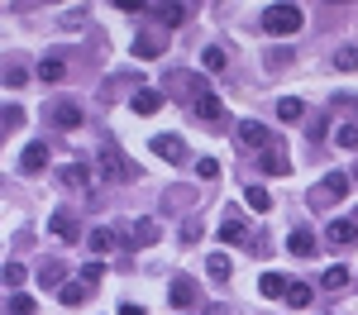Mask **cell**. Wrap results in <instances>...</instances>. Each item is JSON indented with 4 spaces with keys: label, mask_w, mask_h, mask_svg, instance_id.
Listing matches in <instances>:
<instances>
[{
    "label": "cell",
    "mask_w": 358,
    "mask_h": 315,
    "mask_svg": "<svg viewBox=\"0 0 358 315\" xmlns=\"http://www.w3.org/2000/svg\"><path fill=\"white\" fill-rule=\"evenodd\" d=\"M196 115H201V119H224V101L210 96V91H201V96H196Z\"/></svg>",
    "instance_id": "cell-10"
},
{
    "label": "cell",
    "mask_w": 358,
    "mask_h": 315,
    "mask_svg": "<svg viewBox=\"0 0 358 315\" xmlns=\"http://www.w3.org/2000/svg\"><path fill=\"white\" fill-rule=\"evenodd\" d=\"M62 72H67L62 57H43V62H38V77H43V82H62Z\"/></svg>",
    "instance_id": "cell-20"
},
{
    "label": "cell",
    "mask_w": 358,
    "mask_h": 315,
    "mask_svg": "<svg viewBox=\"0 0 358 315\" xmlns=\"http://www.w3.org/2000/svg\"><path fill=\"white\" fill-rule=\"evenodd\" d=\"M258 168L268 172V177H282V172H292V168H287V148H282V143H273V148L263 153V163H258Z\"/></svg>",
    "instance_id": "cell-8"
},
{
    "label": "cell",
    "mask_w": 358,
    "mask_h": 315,
    "mask_svg": "<svg viewBox=\"0 0 358 315\" xmlns=\"http://www.w3.org/2000/svg\"><path fill=\"white\" fill-rule=\"evenodd\" d=\"M5 282L20 286V282H24V268H20V263H10V268H5Z\"/></svg>",
    "instance_id": "cell-37"
},
{
    "label": "cell",
    "mask_w": 358,
    "mask_h": 315,
    "mask_svg": "<svg viewBox=\"0 0 358 315\" xmlns=\"http://www.w3.org/2000/svg\"><path fill=\"white\" fill-rule=\"evenodd\" d=\"M239 143H244V148H258V153H268V148H273V129H268V124H258V119H244V124H239Z\"/></svg>",
    "instance_id": "cell-3"
},
{
    "label": "cell",
    "mask_w": 358,
    "mask_h": 315,
    "mask_svg": "<svg viewBox=\"0 0 358 315\" xmlns=\"http://www.w3.org/2000/svg\"><path fill=\"white\" fill-rule=\"evenodd\" d=\"M153 153L167 158V163H182V158H187V143L177 139V134H158V139H153Z\"/></svg>",
    "instance_id": "cell-6"
},
{
    "label": "cell",
    "mask_w": 358,
    "mask_h": 315,
    "mask_svg": "<svg viewBox=\"0 0 358 315\" xmlns=\"http://www.w3.org/2000/svg\"><path fill=\"white\" fill-rule=\"evenodd\" d=\"M129 234H134V244L143 249V244H153V239H158V220H134Z\"/></svg>",
    "instance_id": "cell-17"
},
{
    "label": "cell",
    "mask_w": 358,
    "mask_h": 315,
    "mask_svg": "<svg viewBox=\"0 0 358 315\" xmlns=\"http://www.w3.org/2000/svg\"><path fill=\"white\" fill-rule=\"evenodd\" d=\"M301 5H268V10H263V29H268V34H277V38H282V34H296V29H301Z\"/></svg>",
    "instance_id": "cell-2"
},
{
    "label": "cell",
    "mask_w": 358,
    "mask_h": 315,
    "mask_svg": "<svg viewBox=\"0 0 358 315\" xmlns=\"http://www.w3.org/2000/svg\"><path fill=\"white\" fill-rule=\"evenodd\" d=\"M134 53L143 57V62H148V57H158V53H163V48H158V38H153V34H138V38H134Z\"/></svg>",
    "instance_id": "cell-22"
},
{
    "label": "cell",
    "mask_w": 358,
    "mask_h": 315,
    "mask_svg": "<svg viewBox=\"0 0 358 315\" xmlns=\"http://www.w3.org/2000/svg\"><path fill=\"white\" fill-rule=\"evenodd\" d=\"M248 205H253V210H273V196H268L263 186H248Z\"/></svg>",
    "instance_id": "cell-30"
},
{
    "label": "cell",
    "mask_w": 358,
    "mask_h": 315,
    "mask_svg": "<svg viewBox=\"0 0 358 315\" xmlns=\"http://www.w3.org/2000/svg\"><path fill=\"white\" fill-rule=\"evenodd\" d=\"M129 105H134V115H158L163 110V96H158V91H138Z\"/></svg>",
    "instance_id": "cell-13"
},
{
    "label": "cell",
    "mask_w": 358,
    "mask_h": 315,
    "mask_svg": "<svg viewBox=\"0 0 358 315\" xmlns=\"http://www.w3.org/2000/svg\"><path fill=\"white\" fill-rule=\"evenodd\" d=\"M244 234H248V229H244V220H224V225H220V239H224V244H239Z\"/></svg>",
    "instance_id": "cell-26"
},
{
    "label": "cell",
    "mask_w": 358,
    "mask_h": 315,
    "mask_svg": "<svg viewBox=\"0 0 358 315\" xmlns=\"http://www.w3.org/2000/svg\"><path fill=\"white\" fill-rule=\"evenodd\" d=\"M24 77H29L24 67H10V72H5V86H24Z\"/></svg>",
    "instance_id": "cell-38"
},
{
    "label": "cell",
    "mask_w": 358,
    "mask_h": 315,
    "mask_svg": "<svg viewBox=\"0 0 358 315\" xmlns=\"http://www.w3.org/2000/svg\"><path fill=\"white\" fill-rule=\"evenodd\" d=\"M120 315H148V311H143V306H134V301H124V306H120Z\"/></svg>",
    "instance_id": "cell-39"
},
{
    "label": "cell",
    "mask_w": 358,
    "mask_h": 315,
    "mask_svg": "<svg viewBox=\"0 0 358 315\" xmlns=\"http://www.w3.org/2000/svg\"><path fill=\"white\" fill-rule=\"evenodd\" d=\"M57 296H62V306H82V301H86V286H57Z\"/></svg>",
    "instance_id": "cell-29"
},
{
    "label": "cell",
    "mask_w": 358,
    "mask_h": 315,
    "mask_svg": "<svg viewBox=\"0 0 358 315\" xmlns=\"http://www.w3.org/2000/svg\"><path fill=\"white\" fill-rule=\"evenodd\" d=\"M48 229H53L57 239H77V220H72V215H67V210H57L53 220H48Z\"/></svg>",
    "instance_id": "cell-15"
},
{
    "label": "cell",
    "mask_w": 358,
    "mask_h": 315,
    "mask_svg": "<svg viewBox=\"0 0 358 315\" xmlns=\"http://www.w3.org/2000/svg\"><path fill=\"white\" fill-rule=\"evenodd\" d=\"M201 62H206V72H224V62H229V57H224V48H206Z\"/></svg>",
    "instance_id": "cell-27"
},
{
    "label": "cell",
    "mask_w": 358,
    "mask_h": 315,
    "mask_svg": "<svg viewBox=\"0 0 358 315\" xmlns=\"http://www.w3.org/2000/svg\"><path fill=\"white\" fill-rule=\"evenodd\" d=\"M334 139H339V148H349V153H354V148H358V124H344Z\"/></svg>",
    "instance_id": "cell-31"
},
{
    "label": "cell",
    "mask_w": 358,
    "mask_h": 315,
    "mask_svg": "<svg viewBox=\"0 0 358 315\" xmlns=\"http://www.w3.org/2000/svg\"><path fill=\"white\" fill-rule=\"evenodd\" d=\"M5 124L20 129V124H24V110H20V105H5Z\"/></svg>",
    "instance_id": "cell-36"
},
{
    "label": "cell",
    "mask_w": 358,
    "mask_h": 315,
    "mask_svg": "<svg viewBox=\"0 0 358 315\" xmlns=\"http://www.w3.org/2000/svg\"><path fill=\"white\" fill-rule=\"evenodd\" d=\"M53 124H62V129H77V124H82V110H77L72 101H62V105H53Z\"/></svg>",
    "instance_id": "cell-14"
},
{
    "label": "cell",
    "mask_w": 358,
    "mask_h": 315,
    "mask_svg": "<svg viewBox=\"0 0 358 315\" xmlns=\"http://www.w3.org/2000/svg\"><path fill=\"white\" fill-rule=\"evenodd\" d=\"M354 110H358V101H354Z\"/></svg>",
    "instance_id": "cell-41"
},
{
    "label": "cell",
    "mask_w": 358,
    "mask_h": 315,
    "mask_svg": "<svg viewBox=\"0 0 358 315\" xmlns=\"http://www.w3.org/2000/svg\"><path fill=\"white\" fill-rule=\"evenodd\" d=\"M167 296H172V306H177V311H187V306H192V301H196V286L187 282V277H177V282H172V291H167Z\"/></svg>",
    "instance_id": "cell-11"
},
{
    "label": "cell",
    "mask_w": 358,
    "mask_h": 315,
    "mask_svg": "<svg viewBox=\"0 0 358 315\" xmlns=\"http://www.w3.org/2000/svg\"><path fill=\"white\" fill-rule=\"evenodd\" d=\"M62 182H72V186H91V177L82 168H62Z\"/></svg>",
    "instance_id": "cell-33"
},
{
    "label": "cell",
    "mask_w": 358,
    "mask_h": 315,
    "mask_svg": "<svg viewBox=\"0 0 358 315\" xmlns=\"http://www.w3.org/2000/svg\"><path fill=\"white\" fill-rule=\"evenodd\" d=\"M196 172L210 182V177H220V163H215V158H201V163H196Z\"/></svg>",
    "instance_id": "cell-35"
},
{
    "label": "cell",
    "mask_w": 358,
    "mask_h": 315,
    "mask_svg": "<svg viewBox=\"0 0 358 315\" xmlns=\"http://www.w3.org/2000/svg\"><path fill=\"white\" fill-rule=\"evenodd\" d=\"M20 163H24V172H38V168H48V143H29V148H24V158H20Z\"/></svg>",
    "instance_id": "cell-12"
},
{
    "label": "cell",
    "mask_w": 358,
    "mask_h": 315,
    "mask_svg": "<svg viewBox=\"0 0 358 315\" xmlns=\"http://www.w3.org/2000/svg\"><path fill=\"white\" fill-rule=\"evenodd\" d=\"M101 172H110L115 182H134V177H138L134 163H124V158L115 153V143H106V148H101Z\"/></svg>",
    "instance_id": "cell-4"
},
{
    "label": "cell",
    "mask_w": 358,
    "mask_h": 315,
    "mask_svg": "<svg viewBox=\"0 0 358 315\" xmlns=\"http://www.w3.org/2000/svg\"><path fill=\"white\" fill-rule=\"evenodd\" d=\"M277 115H282V119H301L306 105L296 101V96H282V101H277Z\"/></svg>",
    "instance_id": "cell-23"
},
{
    "label": "cell",
    "mask_w": 358,
    "mask_h": 315,
    "mask_svg": "<svg viewBox=\"0 0 358 315\" xmlns=\"http://www.w3.org/2000/svg\"><path fill=\"white\" fill-rule=\"evenodd\" d=\"M320 282H325V291H344V286H349V268H330Z\"/></svg>",
    "instance_id": "cell-25"
},
{
    "label": "cell",
    "mask_w": 358,
    "mask_h": 315,
    "mask_svg": "<svg viewBox=\"0 0 358 315\" xmlns=\"http://www.w3.org/2000/svg\"><path fill=\"white\" fill-rule=\"evenodd\" d=\"M34 311H38V306H34V296H20V291L5 301V315H34Z\"/></svg>",
    "instance_id": "cell-19"
},
{
    "label": "cell",
    "mask_w": 358,
    "mask_h": 315,
    "mask_svg": "<svg viewBox=\"0 0 358 315\" xmlns=\"http://www.w3.org/2000/svg\"><path fill=\"white\" fill-rule=\"evenodd\" d=\"M210 315H224V311H220V306H215V311H210Z\"/></svg>",
    "instance_id": "cell-40"
},
{
    "label": "cell",
    "mask_w": 358,
    "mask_h": 315,
    "mask_svg": "<svg viewBox=\"0 0 358 315\" xmlns=\"http://www.w3.org/2000/svg\"><path fill=\"white\" fill-rule=\"evenodd\" d=\"M334 67H339V72H358V48H339V53H334Z\"/></svg>",
    "instance_id": "cell-28"
},
{
    "label": "cell",
    "mask_w": 358,
    "mask_h": 315,
    "mask_svg": "<svg viewBox=\"0 0 358 315\" xmlns=\"http://www.w3.org/2000/svg\"><path fill=\"white\" fill-rule=\"evenodd\" d=\"M287 249H292V258H310L315 249H320V244H315V234H310V229H292Z\"/></svg>",
    "instance_id": "cell-7"
},
{
    "label": "cell",
    "mask_w": 358,
    "mask_h": 315,
    "mask_svg": "<svg viewBox=\"0 0 358 315\" xmlns=\"http://www.w3.org/2000/svg\"><path fill=\"white\" fill-rule=\"evenodd\" d=\"M344 196H349V177H344V172H330V177H320V182L310 186L306 205H310V210H330L334 200H344Z\"/></svg>",
    "instance_id": "cell-1"
},
{
    "label": "cell",
    "mask_w": 358,
    "mask_h": 315,
    "mask_svg": "<svg viewBox=\"0 0 358 315\" xmlns=\"http://www.w3.org/2000/svg\"><path fill=\"white\" fill-rule=\"evenodd\" d=\"M38 277H43V286H57V282H62V263H43Z\"/></svg>",
    "instance_id": "cell-32"
},
{
    "label": "cell",
    "mask_w": 358,
    "mask_h": 315,
    "mask_svg": "<svg viewBox=\"0 0 358 315\" xmlns=\"http://www.w3.org/2000/svg\"><path fill=\"white\" fill-rule=\"evenodd\" d=\"M86 249H91V254H110V249H115V234H110V229H91Z\"/></svg>",
    "instance_id": "cell-18"
},
{
    "label": "cell",
    "mask_w": 358,
    "mask_h": 315,
    "mask_svg": "<svg viewBox=\"0 0 358 315\" xmlns=\"http://www.w3.org/2000/svg\"><path fill=\"white\" fill-rule=\"evenodd\" d=\"M158 20H163L167 29H177L182 20H187V5H158Z\"/></svg>",
    "instance_id": "cell-21"
},
{
    "label": "cell",
    "mask_w": 358,
    "mask_h": 315,
    "mask_svg": "<svg viewBox=\"0 0 358 315\" xmlns=\"http://www.w3.org/2000/svg\"><path fill=\"white\" fill-rule=\"evenodd\" d=\"M258 291H263V296H282V301H287V291H292V282H287V277H282V272H263V277H258Z\"/></svg>",
    "instance_id": "cell-9"
},
{
    "label": "cell",
    "mask_w": 358,
    "mask_h": 315,
    "mask_svg": "<svg viewBox=\"0 0 358 315\" xmlns=\"http://www.w3.org/2000/svg\"><path fill=\"white\" fill-rule=\"evenodd\" d=\"M310 296H315V291H310L306 282H292V291H287V306H292V311H306V306H310Z\"/></svg>",
    "instance_id": "cell-16"
},
{
    "label": "cell",
    "mask_w": 358,
    "mask_h": 315,
    "mask_svg": "<svg viewBox=\"0 0 358 315\" xmlns=\"http://www.w3.org/2000/svg\"><path fill=\"white\" fill-rule=\"evenodd\" d=\"M206 272H210V277H229V272H234V263H229L224 254H210V258H206Z\"/></svg>",
    "instance_id": "cell-24"
},
{
    "label": "cell",
    "mask_w": 358,
    "mask_h": 315,
    "mask_svg": "<svg viewBox=\"0 0 358 315\" xmlns=\"http://www.w3.org/2000/svg\"><path fill=\"white\" fill-rule=\"evenodd\" d=\"M358 239V225L354 220H330V229H325V244H334V249H349Z\"/></svg>",
    "instance_id": "cell-5"
},
{
    "label": "cell",
    "mask_w": 358,
    "mask_h": 315,
    "mask_svg": "<svg viewBox=\"0 0 358 315\" xmlns=\"http://www.w3.org/2000/svg\"><path fill=\"white\" fill-rule=\"evenodd\" d=\"M106 277V263H86L82 268V282H101Z\"/></svg>",
    "instance_id": "cell-34"
}]
</instances>
